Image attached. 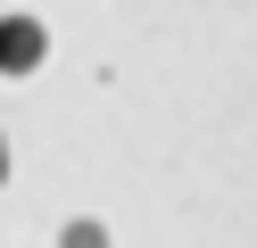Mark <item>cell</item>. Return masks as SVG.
Masks as SVG:
<instances>
[{"mask_svg":"<svg viewBox=\"0 0 257 248\" xmlns=\"http://www.w3.org/2000/svg\"><path fill=\"white\" fill-rule=\"evenodd\" d=\"M0 182H9V141H0Z\"/></svg>","mask_w":257,"mask_h":248,"instance_id":"7a4b0ae2","label":"cell"},{"mask_svg":"<svg viewBox=\"0 0 257 248\" xmlns=\"http://www.w3.org/2000/svg\"><path fill=\"white\" fill-rule=\"evenodd\" d=\"M42 50H50V42H42L34 17H0V75H34Z\"/></svg>","mask_w":257,"mask_h":248,"instance_id":"6da1fadb","label":"cell"}]
</instances>
